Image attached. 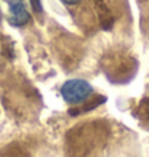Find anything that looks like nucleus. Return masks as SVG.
<instances>
[{
  "label": "nucleus",
  "mask_w": 149,
  "mask_h": 157,
  "mask_svg": "<svg viewBox=\"0 0 149 157\" xmlns=\"http://www.w3.org/2000/svg\"><path fill=\"white\" fill-rule=\"evenodd\" d=\"M63 3H66V5H77L79 2H82V0H61Z\"/></svg>",
  "instance_id": "obj_4"
},
{
  "label": "nucleus",
  "mask_w": 149,
  "mask_h": 157,
  "mask_svg": "<svg viewBox=\"0 0 149 157\" xmlns=\"http://www.w3.org/2000/svg\"><path fill=\"white\" fill-rule=\"evenodd\" d=\"M93 87L82 78H71L61 87V96L69 104H80L91 96Z\"/></svg>",
  "instance_id": "obj_1"
},
{
  "label": "nucleus",
  "mask_w": 149,
  "mask_h": 157,
  "mask_svg": "<svg viewBox=\"0 0 149 157\" xmlns=\"http://www.w3.org/2000/svg\"><path fill=\"white\" fill-rule=\"evenodd\" d=\"M8 3V8H10V21L13 26L21 27L29 23L31 15L26 8V3L24 0H5Z\"/></svg>",
  "instance_id": "obj_2"
},
{
  "label": "nucleus",
  "mask_w": 149,
  "mask_h": 157,
  "mask_svg": "<svg viewBox=\"0 0 149 157\" xmlns=\"http://www.w3.org/2000/svg\"><path fill=\"white\" fill-rule=\"evenodd\" d=\"M29 2H31V6H32L34 11H37V13L42 11V2L40 0H29Z\"/></svg>",
  "instance_id": "obj_3"
}]
</instances>
